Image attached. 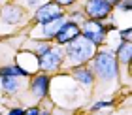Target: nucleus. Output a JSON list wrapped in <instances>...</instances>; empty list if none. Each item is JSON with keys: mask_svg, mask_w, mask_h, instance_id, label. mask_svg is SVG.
Returning <instances> with one entry per match:
<instances>
[{"mask_svg": "<svg viewBox=\"0 0 132 115\" xmlns=\"http://www.w3.org/2000/svg\"><path fill=\"white\" fill-rule=\"evenodd\" d=\"M30 93L36 96V98H45L47 93H49V76H45V74H40V76H36L32 77V81H30Z\"/></svg>", "mask_w": 132, "mask_h": 115, "instance_id": "8", "label": "nucleus"}, {"mask_svg": "<svg viewBox=\"0 0 132 115\" xmlns=\"http://www.w3.org/2000/svg\"><path fill=\"white\" fill-rule=\"evenodd\" d=\"M57 6H70V4H74L76 0H53Z\"/></svg>", "mask_w": 132, "mask_h": 115, "instance_id": "20", "label": "nucleus"}, {"mask_svg": "<svg viewBox=\"0 0 132 115\" xmlns=\"http://www.w3.org/2000/svg\"><path fill=\"white\" fill-rule=\"evenodd\" d=\"M115 59L119 62H125V64H130V59H132V47H130V42H121L117 47V55Z\"/></svg>", "mask_w": 132, "mask_h": 115, "instance_id": "11", "label": "nucleus"}, {"mask_svg": "<svg viewBox=\"0 0 132 115\" xmlns=\"http://www.w3.org/2000/svg\"><path fill=\"white\" fill-rule=\"evenodd\" d=\"M23 19V11L21 8H17V6H8V8H4L2 11V23H8V25H11V23H19Z\"/></svg>", "mask_w": 132, "mask_h": 115, "instance_id": "10", "label": "nucleus"}, {"mask_svg": "<svg viewBox=\"0 0 132 115\" xmlns=\"http://www.w3.org/2000/svg\"><path fill=\"white\" fill-rule=\"evenodd\" d=\"M121 38H123V42H130V28L121 30Z\"/></svg>", "mask_w": 132, "mask_h": 115, "instance_id": "19", "label": "nucleus"}, {"mask_svg": "<svg viewBox=\"0 0 132 115\" xmlns=\"http://www.w3.org/2000/svg\"><path fill=\"white\" fill-rule=\"evenodd\" d=\"M111 10H113V6L108 0H87V4H85V13L93 21L106 19L111 13Z\"/></svg>", "mask_w": 132, "mask_h": 115, "instance_id": "6", "label": "nucleus"}, {"mask_svg": "<svg viewBox=\"0 0 132 115\" xmlns=\"http://www.w3.org/2000/svg\"><path fill=\"white\" fill-rule=\"evenodd\" d=\"M62 59H64V51L61 47H51L45 55L38 57V66L45 72H53L62 64Z\"/></svg>", "mask_w": 132, "mask_h": 115, "instance_id": "5", "label": "nucleus"}, {"mask_svg": "<svg viewBox=\"0 0 132 115\" xmlns=\"http://www.w3.org/2000/svg\"><path fill=\"white\" fill-rule=\"evenodd\" d=\"M64 21H66L64 17H61V19H57V21H51V23H47V25H44V36L45 38H55V34L59 32V28L62 27Z\"/></svg>", "mask_w": 132, "mask_h": 115, "instance_id": "14", "label": "nucleus"}, {"mask_svg": "<svg viewBox=\"0 0 132 115\" xmlns=\"http://www.w3.org/2000/svg\"><path fill=\"white\" fill-rule=\"evenodd\" d=\"M23 113H25V110H21V108H11L8 115H23Z\"/></svg>", "mask_w": 132, "mask_h": 115, "instance_id": "21", "label": "nucleus"}, {"mask_svg": "<svg viewBox=\"0 0 132 115\" xmlns=\"http://www.w3.org/2000/svg\"><path fill=\"white\" fill-rule=\"evenodd\" d=\"M49 49H51V45L47 44V42H38V44H36V55H38V57L45 55Z\"/></svg>", "mask_w": 132, "mask_h": 115, "instance_id": "15", "label": "nucleus"}, {"mask_svg": "<svg viewBox=\"0 0 132 115\" xmlns=\"http://www.w3.org/2000/svg\"><path fill=\"white\" fill-rule=\"evenodd\" d=\"M28 70L21 68V66H2L0 68V77H27Z\"/></svg>", "mask_w": 132, "mask_h": 115, "instance_id": "12", "label": "nucleus"}, {"mask_svg": "<svg viewBox=\"0 0 132 115\" xmlns=\"http://www.w3.org/2000/svg\"><path fill=\"white\" fill-rule=\"evenodd\" d=\"M2 79V91L8 94H13L19 91L21 83H19V77H0Z\"/></svg>", "mask_w": 132, "mask_h": 115, "instance_id": "13", "label": "nucleus"}, {"mask_svg": "<svg viewBox=\"0 0 132 115\" xmlns=\"http://www.w3.org/2000/svg\"><path fill=\"white\" fill-rule=\"evenodd\" d=\"M117 6H119V10H123V11H130V8H132L130 0H121Z\"/></svg>", "mask_w": 132, "mask_h": 115, "instance_id": "17", "label": "nucleus"}, {"mask_svg": "<svg viewBox=\"0 0 132 115\" xmlns=\"http://www.w3.org/2000/svg\"><path fill=\"white\" fill-rule=\"evenodd\" d=\"M94 45L91 44L89 40H85L83 36H77L74 42H70L68 47H66V57H68L74 64H79V62H85L94 55Z\"/></svg>", "mask_w": 132, "mask_h": 115, "instance_id": "2", "label": "nucleus"}, {"mask_svg": "<svg viewBox=\"0 0 132 115\" xmlns=\"http://www.w3.org/2000/svg\"><path fill=\"white\" fill-rule=\"evenodd\" d=\"M34 17H36V21L44 27L47 23H51V21H57V19H61V17H64V11H62L61 6H57L55 2H47V4L38 6Z\"/></svg>", "mask_w": 132, "mask_h": 115, "instance_id": "4", "label": "nucleus"}, {"mask_svg": "<svg viewBox=\"0 0 132 115\" xmlns=\"http://www.w3.org/2000/svg\"><path fill=\"white\" fill-rule=\"evenodd\" d=\"M40 115H51L49 111H40Z\"/></svg>", "mask_w": 132, "mask_h": 115, "instance_id": "22", "label": "nucleus"}, {"mask_svg": "<svg viewBox=\"0 0 132 115\" xmlns=\"http://www.w3.org/2000/svg\"><path fill=\"white\" fill-rule=\"evenodd\" d=\"M23 115H40V108H28V110H25V113Z\"/></svg>", "mask_w": 132, "mask_h": 115, "instance_id": "18", "label": "nucleus"}, {"mask_svg": "<svg viewBox=\"0 0 132 115\" xmlns=\"http://www.w3.org/2000/svg\"><path fill=\"white\" fill-rule=\"evenodd\" d=\"M72 76H74V79H77L83 87H91L93 83H94L93 68H87V66H79V68H74Z\"/></svg>", "mask_w": 132, "mask_h": 115, "instance_id": "9", "label": "nucleus"}, {"mask_svg": "<svg viewBox=\"0 0 132 115\" xmlns=\"http://www.w3.org/2000/svg\"><path fill=\"white\" fill-rule=\"evenodd\" d=\"M111 106H113V104H111L110 100H100V102H96V104H93L91 110H93V111H98V110H104V108H111Z\"/></svg>", "mask_w": 132, "mask_h": 115, "instance_id": "16", "label": "nucleus"}, {"mask_svg": "<svg viewBox=\"0 0 132 115\" xmlns=\"http://www.w3.org/2000/svg\"><path fill=\"white\" fill-rule=\"evenodd\" d=\"M93 74L104 81H113L119 74V62L111 51H98L93 55Z\"/></svg>", "mask_w": 132, "mask_h": 115, "instance_id": "1", "label": "nucleus"}, {"mask_svg": "<svg viewBox=\"0 0 132 115\" xmlns=\"http://www.w3.org/2000/svg\"><path fill=\"white\" fill-rule=\"evenodd\" d=\"M79 28H81V36L85 40H89L94 47L100 45L102 42L106 40V34H108V28L98 21H87L85 25L79 27Z\"/></svg>", "mask_w": 132, "mask_h": 115, "instance_id": "3", "label": "nucleus"}, {"mask_svg": "<svg viewBox=\"0 0 132 115\" xmlns=\"http://www.w3.org/2000/svg\"><path fill=\"white\" fill-rule=\"evenodd\" d=\"M77 36H81V28H79V25L77 23H74V21H64L62 23V27L59 28V32L55 34V40L59 45H68L70 42H74Z\"/></svg>", "mask_w": 132, "mask_h": 115, "instance_id": "7", "label": "nucleus"}]
</instances>
